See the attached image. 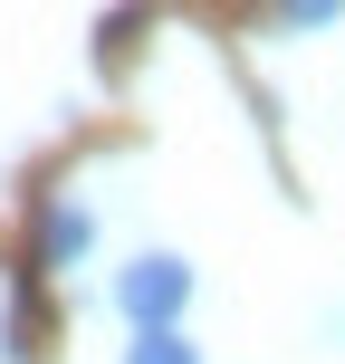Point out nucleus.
<instances>
[{
    "mask_svg": "<svg viewBox=\"0 0 345 364\" xmlns=\"http://www.w3.org/2000/svg\"><path fill=\"white\" fill-rule=\"evenodd\" d=\"M115 316H125L134 336H164L182 307H192V269H182L173 250H144V259H125V269H115Z\"/></svg>",
    "mask_w": 345,
    "mask_h": 364,
    "instance_id": "f257e3e1",
    "label": "nucleus"
},
{
    "mask_svg": "<svg viewBox=\"0 0 345 364\" xmlns=\"http://www.w3.org/2000/svg\"><path fill=\"white\" fill-rule=\"evenodd\" d=\"M87 250H96V211L77 192H48L38 201V269H77Z\"/></svg>",
    "mask_w": 345,
    "mask_h": 364,
    "instance_id": "f03ea898",
    "label": "nucleus"
},
{
    "mask_svg": "<svg viewBox=\"0 0 345 364\" xmlns=\"http://www.w3.org/2000/svg\"><path fill=\"white\" fill-rule=\"evenodd\" d=\"M115 364H201V346H192L182 326H164V336H134V346L115 355Z\"/></svg>",
    "mask_w": 345,
    "mask_h": 364,
    "instance_id": "7ed1b4c3",
    "label": "nucleus"
}]
</instances>
